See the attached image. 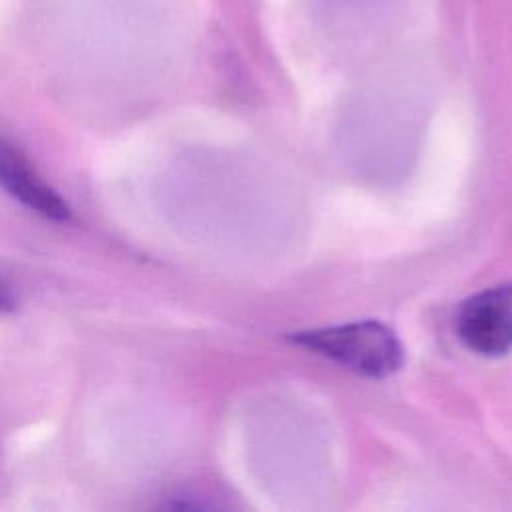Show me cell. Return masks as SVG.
I'll return each instance as SVG.
<instances>
[{
    "mask_svg": "<svg viewBox=\"0 0 512 512\" xmlns=\"http://www.w3.org/2000/svg\"><path fill=\"white\" fill-rule=\"evenodd\" d=\"M294 340L364 376L382 378L402 364V346L398 338L390 328L376 320L302 332Z\"/></svg>",
    "mask_w": 512,
    "mask_h": 512,
    "instance_id": "cell-1",
    "label": "cell"
},
{
    "mask_svg": "<svg viewBox=\"0 0 512 512\" xmlns=\"http://www.w3.org/2000/svg\"><path fill=\"white\" fill-rule=\"evenodd\" d=\"M460 340L482 356H502L512 348V284L486 288L468 298L456 316Z\"/></svg>",
    "mask_w": 512,
    "mask_h": 512,
    "instance_id": "cell-2",
    "label": "cell"
},
{
    "mask_svg": "<svg viewBox=\"0 0 512 512\" xmlns=\"http://www.w3.org/2000/svg\"><path fill=\"white\" fill-rule=\"evenodd\" d=\"M0 188L42 218L54 222L70 218L68 202L42 180L18 148L4 140H0Z\"/></svg>",
    "mask_w": 512,
    "mask_h": 512,
    "instance_id": "cell-3",
    "label": "cell"
},
{
    "mask_svg": "<svg viewBox=\"0 0 512 512\" xmlns=\"http://www.w3.org/2000/svg\"><path fill=\"white\" fill-rule=\"evenodd\" d=\"M12 308H14V296L10 288L4 282H0V312L12 310Z\"/></svg>",
    "mask_w": 512,
    "mask_h": 512,
    "instance_id": "cell-4",
    "label": "cell"
}]
</instances>
